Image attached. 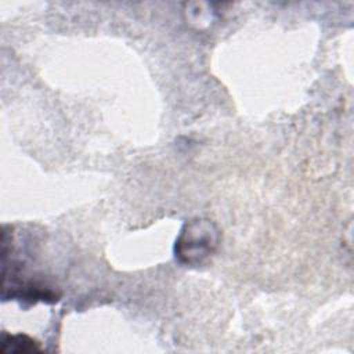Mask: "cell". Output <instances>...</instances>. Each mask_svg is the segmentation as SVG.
I'll return each instance as SVG.
<instances>
[{
    "mask_svg": "<svg viewBox=\"0 0 354 354\" xmlns=\"http://www.w3.org/2000/svg\"><path fill=\"white\" fill-rule=\"evenodd\" d=\"M35 353L40 351L39 343L25 335H3L1 353Z\"/></svg>",
    "mask_w": 354,
    "mask_h": 354,
    "instance_id": "cell-2",
    "label": "cell"
},
{
    "mask_svg": "<svg viewBox=\"0 0 354 354\" xmlns=\"http://www.w3.org/2000/svg\"><path fill=\"white\" fill-rule=\"evenodd\" d=\"M220 230L209 218H192L184 224L174 245L176 259L191 267L205 264L218 249Z\"/></svg>",
    "mask_w": 354,
    "mask_h": 354,
    "instance_id": "cell-1",
    "label": "cell"
}]
</instances>
